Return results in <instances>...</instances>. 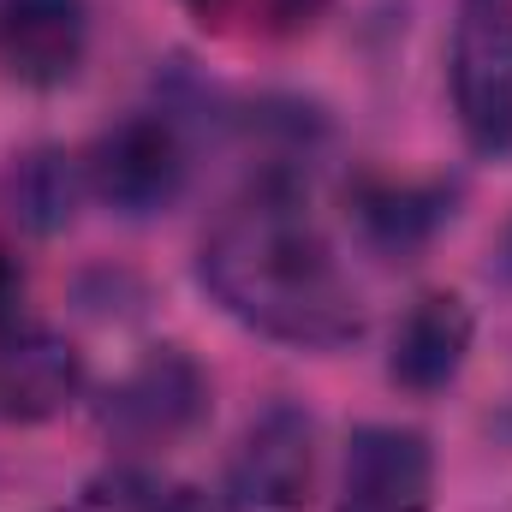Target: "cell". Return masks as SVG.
Segmentation results:
<instances>
[{
  "label": "cell",
  "instance_id": "1",
  "mask_svg": "<svg viewBox=\"0 0 512 512\" xmlns=\"http://www.w3.org/2000/svg\"><path fill=\"white\" fill-rule=\"evenodd\" d=\"M203 292L262 340L340 352L364 334V298L292 179H256L197 245Z\"/></svg>",
  "mask_w": 512,
  "mask_h": 512
},
{
  "label": "cell",
  "instance_id": "2",
  "mask_svg": "<svg viewBox=\"0 0 512 512\" xmlns=\"http://www.w3.org/2000/svg\"><path fill=\"white\" fill-rule=\"evenodd\" d=\"M209 370L185 346H149L120 382L96 399V429L126 453H161L209 417Z\"/></svg>",
  "mask_w": 512,
  "mask_h": 512
},
{
  "label": "cell",
  "instance_id": "3",
  "mask_svg": "<svg viewBox=\"0 0 512 512\" xmlns=\"http://www.w3.org/2000/svg\"><path fill=\"white\" fill-rule=\"evenodd\" d=\"M185 173H191L185 131L167 108H137L126 120H114L84 155L90 191L126 221H149L173 209L185 191Z\"/></svg>",
  "mask_w": 512,
  "mask_h": 512
},
{
  "label": "cell",
  "instance_id": "4",
  "mask_svg": "<svg viewBox=\"0 0 512 512\" xmlns=\"http://www.w3.org/2000/svg\"><path fill=\"white\" fill-rule=\"evenodd\" d=\"M453 114L477 155H512V0H459L453 12Z\"/></svg>",
  "mask_w": 512,
  "mask_h": 512
},
{
  "label": "cell",
  "instance_id": "5",
  "mask_svg": "<svg viewBox=\"0 0 512 512\" xmlns=\"http://www.w3.org/2000/svg\"><path fill=\"white\" fill-rule=\"evenodd\" d=\"M316 495V417L298 399H268L239 429L221 477L227 512H304Z\"/></svg>",
  "mask_w": 512,
  "mask_h": 512
},
{
  "label": "cell",
  "instance_id": "6",
  "mask_svg": "<svg viewBox=\"0 0 512 512\" xmlns=\"http://www.w3.org/2000/svg\"><path fill=\"white\" fill-rule=\"evenodd\" d=\"M435 507V447L411 423H358L346 441L334 512H429Z\"/></svg>",
  "mask_w": 512,
  "mask_h": 512
},
{
  "label": "cell",
  "instance_id": "7",
  "mask_svg": "<svg viewBox=\"0 0 512 512\" xmlns=\"http://www.w3.org/2000/svg\"><path fill=\"white\" fill-rule=\"evenodd\" d=\"M477 316L459 292H417L387 334V382L405 393H441L465 376Z\"/></svg>",
  "mask_w": 512,
  "mask_h": 512
},
{
  "label": "cell",
  "instance_id": "8",
  "mask_svg": "<svg viewBox=\"0 0 512 512\" xmlns=\"http://www.w3.org/2000/svg\"><path fill=\"white\" fill-rule=\"evenodd\" d=\"M90 54L84 0H0V72L30 90H60Z\"/></svg>",
  "mask_w": 512,
  "mask_h": 512
},
{
  "label": "cell",
  "instance_id": "9",
  "mask_svg": "<svg viewBox=\"0 0 512 512\" xmlns=\"http://www.w3.org/2000/svg\"><path fill=\"white\" fill-rule=\"evenodd\" d=\"M84 393V352L42 328V322H12L0 328V417L12 423H48Z\"/></svg>",
  "mask_w": 512,
  "mask_h": 512
},
{
  "label": "cell",
  "instance_id": "10",
  "mask_svg": "<svg viewBox=\"0 0 512 512\" xmlns=\"http://www.w3.org/2000/svg\"><path fill=\"white\" fill-rule=\"evenodd\" d=\"M352 221L370 251L411 256L453 221V185L447 179H358Z\"/></svg>",
  "mask_w": 512,
  "mask_h": 512
},
{
  "label": "cell",
  "instance_id": "11",
  "mask_svg": "<svg viewBox=\"0 0 512 512\" xmlns=\"http://www.w3.org/2000/svg\"><path fill=\"white\" fill-rule=\"evenodd\" d=\"M90 179H84V161H72L66 149L54 143H36L24 155L6 161L0 173V209L18 233L30 239H54L78 221V203H84Z\"/></svg>",
  "mask_w": 512,
  "mask_h": 512
},
{
  "label": "cell",
  "instance_id": "12",
  "mask_svg": "<svg viewBox=\"0 0 512 512\" xmlns=\"http://www.w3.org/2000/svg\"><path fill=\"white\" fill-rule=\"evenodd\" d=\"M54 512H215V501L197 483H173L137 459H120L108 471H96L66 507Z\"/></svg>",
  "mask_w": 512,
  "mask_h": 512
},
{
  "label": "cell",
  "instance_id": "13",
  "mask_svg": "<svg viewBox=\"0 0 512 512\" xmlns=\"http://www.w3.org/2000/svg\"><path fill=\"white\" fill-rule=\"evenodd\" d=\"M328 12V0H251V18L262 30H304Z\"/></svg>",
  "mask_w": 512,
  "mask_h": 512
},
{
  "label": "cell",
  "instance_id": "14",
  "mask_svg": "<svg viewBox=\"0 0 512 512\" xmlns=\"http://www.w3.org/2000/svg\"><path fill=\"white\" fill-rule=\"evenodd\" d=\"M18 310H24V268H18V256L0 245V328H12Z\"/></svg>",
  "mask_w": 512,
  "mask_h": 512
},
{
  "label": "cell",
  "instance_id": "15",
  "mask_svg": "<svg viewBox=\"0 0 512 512\" xmlns=\"http://www.w3.org/2000/svg\"><path fill=\"white\" fill-rule=\"evenodd\" d=\"M179 6H185L203 30H227L233 18H245V12H251V0H179Z\"/></svg>",
  "mask_w": 512,
  "mask_h": 512
}]
</instances>
